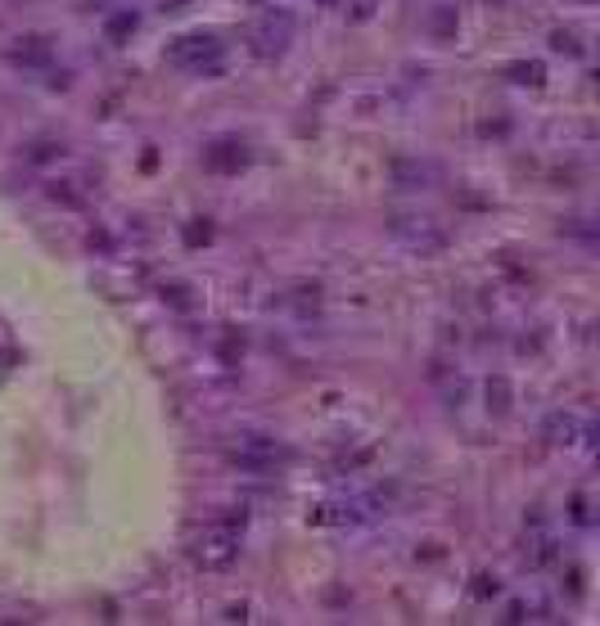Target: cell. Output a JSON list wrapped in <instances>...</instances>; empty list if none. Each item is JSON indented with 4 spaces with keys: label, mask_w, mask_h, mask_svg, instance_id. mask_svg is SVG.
Returning <instances> with one entry per match:
<instances>
[{
    "label": "cell",
    "mask_w": 600,
    "mask_h": 626,
    "mask_svg": "<svg viewBox=\"0 0 600 626\" xmlns=\"http://www.w3.org/2000/svg\"><path fill=\"white\" fill-rule=\"evenodd\" d=\"M167 59L176 68H185V73L194 77H217L222 63H226V45L213 36V32H185L167 45Z\"/></svg>",
    "instance_id": "6da1fadb"
},
{
    "label": "cell",
    "mask_w": 600,
    "mask_h": 626,
    "mask_svg": "<svg viewBox=\"0 0 600 626\" xmlns=\"http://www.w3.org/2000/svg\"><path fill=\"white\" fill-rule=\"evenodd\" d=\"M501 586H497V577H479V586H474V595L479 599H488V595H497Z\"/></svg>",
    "instance_id": "e0dca14e"
},
{
    "label": "cell",
    "mask_w": 600,
    "mask_h": 626,
    "mask_svg": "<svg viewBox=\"0 0 600 626\" xmlns=\"http://www.w3.org/2000/svg\"><path fill=\"white\" fill-rule=\"evenodd\" d=\"M244 145H235V140H226V145H213V154H208V167H217V172H239L244 167Z\"/></svg>",
    "instance_id": "9c48e42d"
},
{
    "label": "cell",
    "mask_w": 600,
    "mask_h": 626,
    "mask_svg": "<svg viewBox=\"0 0 600 626\" xmlns=\"http://www.w3.org/2000/svg\"><path fill=\"white\" fill-rule=\"evenodd\" d=\"M542 437H547V446H578V442H591L596 429L573 410H551L542 420Z\"/></svg>",
    "instance_id": "8992f818"
},
{
    "label": "cell",
    "mask_w": 600,
    "mask_h": 626,
    "mask_svg": "<svg viewBox=\"0 0 600 626\" xmlns=\"http://www.w3.org/2000/svg\"><path fill=\"white\" fill-rule=\"evenodd\" d=\"M483 397H488V410H492V414H510V397H515V388H510L506 374H492L488 388H483Z\"/></svg>",
    "instance_id": "30bf717a"
},
{
    "label": "cell",
    "mask_w": 600,
    "mask_h": 626,
    "mask_svg": "<svg viewBox=\"0 0 600 626\" xmlns=\"http://www.w3.org/2000/svg\"><path fill=\"white\" fill-rule=\"evenodd\" d=\"M510 73H515V82H532V86H538L542 82V63H515Z\"/></svg>",
    "instance_id": "4fadbf2b"
},
{
    "label": "cell",
    "mask_w": 600,
    "mask_h": 626,
    "mask_svg": "<svg viewBox=\"0 0 600 626\" xmlns=\"http://www.w3.org/2000/svg\"><path fill=\"white\" fill-rule=\"evenodd\" d=\"M353 5V19H370L375 14V0H344V10Z\"/></svg>",
    "instance_id": "9a60e30c"
},
{
    "label": "cell",
    "mask_w": 600,
    "mask_h": 626,
    "mask_svg": "<svg viewBox=\"0 0 600 626\" xmlns=\"http://www.w3.org/2000/svg\"><path fill=\"white\" fill-rule=\"evenodd\" d=\"M239 559V532L226 527V523H213L204 536L194 541V564L208 568V573H222Z\"/></svg>",
    "instance_id": "3957f363"
},
{
    "label": "cell",
    "mask_w": 600,
    "mask_h": 626,
    "mask_svg": "<svg viewBox=\"0 0 600 626\" xmlns=\"http://www.w3.org/2000/svg\"><path fill=\"white\" fill-rule=\"evenodd\" d=\"M63 149L59 145H50V140H41V145H32V154H28V163H50V158H59Z\"/></svg>",
    "instance_id": "5bb4252c"
},
{
    "label": "cell",
    "mask_w": 600,
    "mask_h": 626,
    "mask_svg": "<svg viewBox=\"0 0 600 626\" xmlns=\"http://www.w3.org/2000/svg\"><path fill=\"white\" fill-rule=\"evenodd\" d=\"M551 45H555V50H569V54H578V41H573V32H555V36H551Z\"/></svg>",
    "instance_id": "2e32d148"
},
{
    "label": "cell",
    "mask_w": 600,
    "mask_h": 626,
    "mask_svg": "<svg viewBox=\"0 0 600 626\" xmlns=\"http://www.w3.org/2000/svg\"><path fill=\"white\" fill-rule=\"evenodd\" d=\"M289 41H294V14H285V10L262 14V19L248 28V50H253L257 59H276V54H285Z\"/></svg>",
    "instance_id": "277c9868"
},
{
    "label": "cell",
    "mask_w": 600,
    "mask_h": 626,
    "mask_svg": "<svg viewBox=\"0 0 600 626\" xmlns=\"http://www.w3.org/2000/svg\"><path fill=\"white\" fill-rule=\"evenodd\" d=\"M569 518H573V523H582V527H591V518H596V514H591V501H587V496H573Z\"/></svg>",
    "instance_id": "7c38bea8"
},
{
    "label": "cell",
    "mask_w": 600,
    "mask_h": 626,
    "mask_svg": "<svg viewBox=\"0 0 600 626\" xmlns=\"http://www.w3.org/2000/svg\"><path fill=\"white\" fill-rule=\"evenodd\" d=\"M388 230H393L397 239H402L411 253H420V257H425V253H438V248L447 244V235H442L429 217H393V221H388Z\"/></svg>",
    "instance_id": "5b68a950"
},
{
    "label": "cell",
    "mask_w": 600,
    "mask_h": 626,
    "mask_svg": "<svg viewBox=\"0 0 600 626\" xmlns=\"http://www.w3.org/2000/svg\"><path fill=\"white\" fill-rule=\"evenodd\" d=\"M158 10H181V0H163V5Z\"/></svg>",
    "instance_id": "ac0fdd59"
},
{
    "label": "cell",
    "mask_w": 600,
    "mask_h": 626,
    "mask_svg": "<svg viewBox=\"0 0 600 626\" xmlns=\"http://www.w3.org/2000/svg\"><path fill=\"white\" fill-rule=\"evenodd\" d=\"M434 176H438V167H434V163H420V158H397V163H393V181L407 185V189H420V185H429Z\"/></svg>",
    "instance_id": "ba28073f"
},
{
    "label": "cell",
    "mask_w": 600,
    "mask_h": 626,
    "mask_svg": "<svg viewBox=\"0 0 600 626\" xmlns=\"http://www.w3.org/2000/svg\"><path fill=\"white\" fill-rule=\"evenodd\" d=\"M10 63H19V68H50L54 63L50 36H19V45L10 50Z\"/></svg>",
    "instance_id": "52a82bcc"
},
{
    "label": "cell",
    "mask_w": 600,
    "mask_h": 626,
    "mask_svg": "<svg viewBox=\"0 0 600 626\" xmlns=\"http://www.w3.org/2000/svg\"><path fill=\"white\" fill-rule=\"evenodd\" d=\"M226 460H231L235 469H248V473H272L276 464L289 460V451H285V442L266 437V433H244V437L226 451Z\"/></svg>",
    "instance_id": "7a4b0ae2"
},
{
    "label": "cell",
    "mask_w": 600,
    "mask_h": 626,
    "mask_svg": "<svg viewBox=\"0 0 600 626\" xmlns=\"http://www.w3.org/2000/svg\"><path fill=\"white\" fill-rule=\"evenodd\" d=\"M104 32H109V41H126L131 32H136V14H131V10H122V14H113Z\"/></svg>",
    "instance_id": "8fae6325"
}]
</instances>
